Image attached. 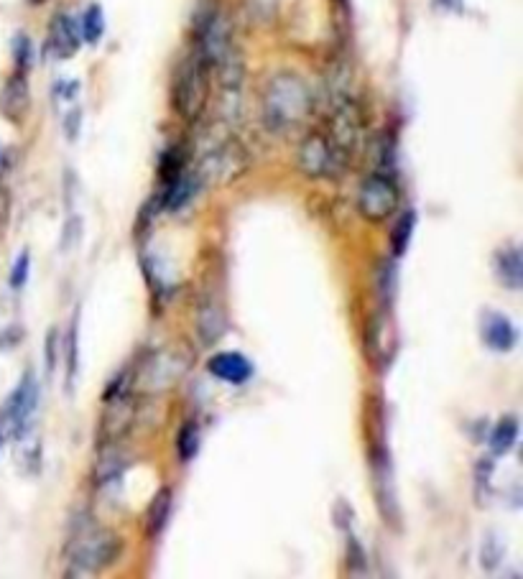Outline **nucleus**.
<instances>
[{
	"label": "nucleus",
	"instance_id": "19",
	"mask_svg": "<svg viewBox=\"0 0 523 579\" xmlns=\"http://www.w3.org/2000/svg\"><path fill=\"white\" fill-rule=\"evenodd\" d=\"M376 286H378V296H381L383 307H391L393 299H396V289H398V271L396 263L391 258H383L378 263V276H376Z\"/></svg>",
	"mask_w": 523,
	"mask_h": 579
},
{
	"label": "nucleus",
	"instance_id": "18",
	"mask_svg": "<svg viewBox=\"0 0 523 579\" xmlns=\"http://www.w3.org/2000/svg\"><path fill=\"white\" fill-rule=\"evenodd\" d=\"M414 228H416V212L414 210L404 212V215H401V220L396 222L393 233H391L393 258L406 256V250H409V245H411V235H414Z\"/></svg>",
	"mask_w": 523,
	"mask_h": 579
},
{
	"label": "nucleus",
	"instance_id": "2",
	"mask_svg": "<svg viewBox=\"0 0 523 579\" xmlns=\"http://www.w3.org/2000/svg\"><path fill=\"white\" fill-rule=\"evenodd\" d=\"M123 551V541L113 531L97 526H80L69 544V577H87V574L108 569Z\"/></svg>",
	"mask_w": 523,
	"mask_h": 579
},
{
	"label": "nucleus",
	"instance_id": "23",
	"mask_svg": "<svg viewBox=\"0 0 523 579\" xmlns=\"http://www.w3.org/2000/svg\"><path fill=\"white\" fill-rule=\"evenodd\" d=\"M365 567H368V562H365L363 544L355 536H350L347 539V569L353 574H365Z\"/></svg>",
	"mask_w": 523,
	"mask_h": 579
},
{
	"label": "nucleus",
	"instance_id": "21",
	"mask_svg": "<svg viewBox=\"0 0 523 579\" xmlns=\"http://www.w3.org/2000/svg\"><path fill=\"white\" fill-rule=\"evenodd\" d=\"M103 31H105L103 8L90 6L87 8L85 18H82V39H85L87 44H97V41L103 39Z\"/></svg>",
	"mask_w": 523,
	"mask_h": 579
},
{
	"label": "nucleus",
	"instance_id": "16",
	"mask_svg": "<svg viewBox=\"0 0 523 579\" xmlns=\"http://www.w3.org/2000/svg\"><path fill=\"white\" fill-rule=\"evenodd\" d=\"M518 439V421L516 416H506L495 424L493 434H490V449H493V455H508L513 447H516Z\"/></svg>",
	"mask_w": 523,
	"mask_h": 579
},
{
	"label": "nucleus",
	"instance_id": "27",
	"mask_svg": "<svg viewBox=\"0 0 523 579\" xmlns=\"http://www.w3.org/2000/svg\"><path fill=\"white\" fill-rule=\"evenodd\" d=\"M46 360H49V370L57 365V332H49V340H46Z\"/></svg>",
	"mask_w": 523,
	"mask_h": 579
},
{
	"label": "nucleus",
	"instance_id": "26",
	"mask_svg": "<svg viewBox=\"0 0 523 579\" xmlns=\"http://www.w3.org/2000/svg\"><path fill=\"white\" fill-rule=\"evenodd\" d=\"M16 62H18V69H26L31 64V44L26 36H21V39L16 41Z\"/></svg>",
	"mask_w": 523,
	"mask_h": 579
},
{
	"label": "nucleus",
	"instance_id": "6",
	"mask_svg": "<svg viewBox=\"0 0 523 579\" xmlns=\"http://www.w3.org/2000/svg\"><path fill=\"white\" fill-rule=\"evenodd\" d=\"M345 156L332 146V141L322 133H312L302 141L299 154H296V164L312 179H325V176H335L345 164Z\"/></svg>",
	"mask_w": 523,
	"mask_h": 579
},
{
	"label": "nucleus",
	"instance_id": "22",
	"mask_svg": "<svg viewBox=\"0 0 523 579\" xmlns=\"http://www.w3.org/2000/svg\"><path fill=\"white\" fill-rule=\"evenodd\" d=\"M503 551H506V546L498 541V536L495 534H488L483 541V549H480V562H483L485 569H495L498 567V562L503 559Z\"/></svg>",
	"mask_w": 523,
	"mask_h": 579
},
{
	"label": "nucleus",
	"instance_id": "4",
	"mask_svg": "<svg viewBox=\"0 0 523 579\" xmlns=\"http://www.w3.org/2000/svg\"><path fill=\"white\" fill-rule=\"evenodd\" d=\"M358 210L363 212L365 220L381 222L388 220L398 210V187L391 174L376 171L370 174L358 192Z\"/></svg>",
	"mask_w": 523,
	"mask_h": 579
},
{
	"label": "nucleus",
	"instance_id": "20",
	"mask_svg": "<svg viewBox=\"0 0 523 579\" xmlns=\"http://www.w3.org/2000/svg\"><path fill=\"white\" fill-rule=\"evenodd\" d=\"M199 452V429L194 421H187V424L179 429L177 434V455L182 462H192Z\"/></svg>",
	"mask_w": 523,
	"mask_h": 579
},
{
	"label": "nucleus",
	"instance_id": "10",
	"mask_svg": "<svg viewBox=\"0 0 523 579\" xmlns=\"http://www.w3.org/2000/svg\"><path fill=\"white\" fill-rule=\"evenodd\" d=\"M480 335L483 342L495 352H508L516 347L518 330L513 327L511 319L501 312H485L483 322H480Z\"/></svg>",
	"mask_w": 523,
	"mask_h": 579
},
{
	"label": "nucleus",
	"instance_id": "3",
	"mask_svg": "<svg viewBox=\"0 0 523 579\" xmlns=\"http://www.w3.org/2000/svg\"><path fill=\"white\" fill-rule=\"evenodd\" d=\"M210 97V64L194 49L177 69L174 77V108L187 120H197L202 115Z\"/></svg>",
	"mask_w": 523,
	"mask_h": 579
},
{
	"label": "nucleus",
	"instance_id": "11",
	"mask_svg": "<svg viewBox=\"0 0 523 579\" xmlns=\"http://www.w3.org/2000/svg\"><path fill=\"white\" fill-rule=\"evenodd\" d=\"M80 39L82 31L77 29V23L69 16H64V13H59L52 21V26H49V52L57 59L74 57L77 49H80Z\"/></svg>",
	"mask_w": 523,
	"mask_h": 579
},
{
	"label": "nucleus",
	"instance_id": "1",
	"mask_svg": "<svg viewBox=\"0 0 523 579\" xmlns=\"http://www.w3.org/2000/svg\"><path fill=\"white\" fill-rule=\"evenodd\" d=\"M314 100L307 82L296 74H276L263 92V123L271 133H291L312 115Z\"/></svg>",
	"mask_w": 523,
	"mask_h": 579
},
{
	"label": "nucleus",
	"instance_id": "24",
	"mask_svg": "<svg viewBox=\"0 0 523 579\" xmlns=\"http://www.w3.org/2000/svg\"><path fill=\"white\" fill-rule=\"evenodd\" d=\"M29 268H31L29 250H23L11 268V281H8V284H11V289H21V286L29 281Z\"/></svg>",
	"mask_w": 523,
	"mask_h": 579
},
{
	"label": "nucleus",
	"instance_id": "12",
	"mask_svg": "<svg viewBox=\"0 0 523 579\" xmlns=\"http://www.w3.org/2000/svg\"><path fill=\"white\" fill-rule=\"evenodd\" d=\"M29 105L31 100L26 77L21 72L13 74L11 80L3 85V90H0V113L6 115L8 120H13V123H21L26 113H29Z\"/></svg>",
	"mask_w": 523,
	"mask_h": 579
},
{
	"label": "nucleus",
	"instance_id": "8",
	"mask_svg": "<svg viewBox=\"0 0 523 579\" xmlns=\"http://www.w3.org/2000/svg\"><path fill=\"white\" fill-rule=\"evenodd\" d=\"M194 327L202 340V345H215L225 330H228V314L217 301V296H202L197 307V317H194Z\"/></svg>",
	"mask_w": 523,
	"mask_h": 579
},
{
	"label": "nucleus",
	"instance_id": "7",
	"mask_svg": "<svg viewBox=\"0 0 523 579\" xmlns=\"http://www.w3.org/2000/svg\"><path fill=\"white\" fill-rule=\"evenodd\" d=\"M36 401H39V386H36V375L26 373L18 383L16 391L8 396L6 409H3V421L11 426L13 437H21L26 429H29V419L36 409Z\"/></svg>",
	"mask_w": 523,
	"mask_h": 579
},
{
	"label": "nucleus",
	"instance_id": "28",
	"mask_svg": "<svg viewBox=\"0 0 523 579\" xmlns=\"http://www.w3.org/2000/svg\"><path fill=\"white\" fill-rule=\"evenodd\" d=\"M31 3H44V0H31Z\"/></svg>",
	"mask_w": 523,
	"mask_h": 579
},
{
	"label": "nucleus",
	"instance_id": "25",
	"mask_svg": "<svg viewBox=\"0 0 523 579\" xmlns=\"http://www.w3.org/2000/svg\"><path fill=\"white\" fill-rule=\"evenodd\" d=\"M74 370H77V319L72 324V332H69V363H67V383H72Z\"/></svg>",
	"mask_w": 523,
	"mask_h": 579
},
{
	"label": "nucleus",
	"instance_id": "9",
	"mask_svg": "<svg viewBox=\"0 0 523 579\" xmlns=\"http://www.w3.org/2000/svg\"><path fill=\"white\" fill-rule=\"evenodd\" d=\"M207 370H210L215 378L220 381L230 383V386H243L253 378V363L245 358L243 352L235 350H225L212 355L210 363H207Z\"/></svg>",
	"mask_w": 523,
	"mask_h": 579
},
{
	"label": "nucleus",
	"instance_id": "14",
	"mask_svg": "<svg viewBox=\"0 0 523 579\" xmlns=\"http://www.w3.org/2000/svg\"><path fill=\"white\" fill-rule=\"evenodd\" d=\"M495 276H498V281H501L506 289H513L518 291L523 286V258H521V250L513 248V245H508V248H501L498 253H495Z\"/></svg>",
	"mask_w": 523,
	"mask_h": 579
},
{
	"label": "nucleus",
	"instance_id": "15",
	"mask_svg": "<svg viewBox=\"0 0 523 579\" xmlns=\"http://www.w3.org/2000/svg\"><path fill=\"white\" fill-rule=\"evenodd\" d=\"M171 508H174L171 490L161 488L159 493H156V498L151 500V506H148V513H146V534L151 536V539L159 536L166 528V523H169V516H171Z\"/></svg>",
	"mask_w": 523,
	"mask_h": 579
},
{
	"label": "nucleus",
	"instance_id": "13",
	"mask_svg": "<svg viewBox=\"0 0 523 579\" xmlns=\"http://www.w3.org/2000/svg\"><path fill=\"white\" fill-rule=\"evenodd\" d=\"M368 350L370 355L378 360V363H386L391 360L393 350H396V332H393V324L388 319V314H376L373 322L368 327Z\"/></svg>",
	"mask_w": 523,
	"mask_h": 579
},
{
	"label": "nucleus",
	"instance_id": "5",
	"mask_svg": "<svg viewBox=\"0 0 523 579\" xmlns=\"http://www.w3.org/2000/svg\"><path fill=\"white\" fill-rule=\"evenodd\" d=\"M245 154L243 148L235 141H215L205 151L202 161L197 166V176L202 184L212 182H228L233 176H238L245 169Z\"/></svg>",
	"mask_w": 523,
	"mask_h": 579
},
{
	"label": "nucleus",
	"instance_id": "17",
	"mask_svg": "<svg viewBox=\"0 0 523 579\" xmlns=\"http://www.w3.org/2000/svg\"><path fill=\"white\" fill-rule=\"evenodd\" d=\"M126 457L120 455L118 449H108V452H103L100 455V460H97L95 465V480L100 485H108V483H115L120 475H123V470H126Z\"/></svg>",
	"mask_w": 523,
	"mask_h": 579
}]
</instances>
